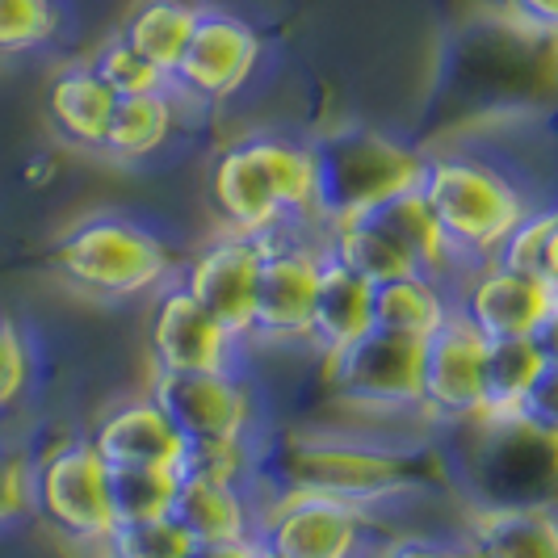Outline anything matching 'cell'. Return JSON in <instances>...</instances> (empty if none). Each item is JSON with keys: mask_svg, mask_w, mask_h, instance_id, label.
<instances>
[{"mask_svg": "<svg viewBox=\"0 0 558 558\" xmlns=\"http://www.w3.org/2000/svg\"><path fill=\"white\" fill-rule=\"evenodd\" d=\"M311 160H315V194H311L315 223L369 215L387 197L416 190L424 172V151L369 126L328 131L319 143H311Z\"/></svg>", "mask_w": 558, "mask_h": 558, "instance_id": "obj_5", "label": "cell"}, {"mask_svg": "<svg viewBox=\"0 0 558 558\" xmlns=\"http://www.w3.org/2000/svg\"><path fill=\"white\" fill-rule=\"evenodd\" d=\"M265 478L274 496H324L349 508L374 512L378 504L424 492L433 483V453L395 449L336 433H290L265 458Z\"/></svg>", "mask_w": 558, "mask_h": 558, "instance_id": "obj_1", "label": "cell"}, {"mask_svg": "<svg viewBox=\"0 0 558 558\" xmlns=\"http://www.w3.org/2000/svg\"><path fill=\"white\" fill-rule=\"evenodd\" d=\"M113 521H143V517H168V504L177 492V471L168 466H110Z\"/></svg>", "mask_w": 558, "mask_h": 558, "instance_id": "obj_28", "label": "cell"}, {"mask_svg": "<svg viewBox=\"0 0 558 558\" xmlns=\"http://www.w3.org/2000/svg\"><path fill=\"white\" fill-rule=\"evenodd\" d=\"M558 328V324H555ZM555 328L533 336H500L483 340V369H478V424H517L525 395L558 365Z\"/></svg>", "mask_w": 558, "mask_h": 558, "instance_id": "obj_16", "label": "cell"}, {"mask_svg": "<svg viewBox=\"0 0 558 558\" xmlns=\"http://www.w3.org/2000/svg\"><path fill=\"white\" fill-rule=\"evenodd\" d=\"M194 22H197V4H190V0H140L126 13L118 38L131 51H140L151 68H160L165 76H172L177 59H181L185 43H190Z\"/></svg>", "mask_w": 558, "mask_h": 558, "instance_id": "obj_26", "label": "cell"}, {"mask_svg": "<svg viewBox=\"0 0 558 558\" xmlns=\"http://www.w3.org/2000/svg\"><path fill=\"white\" fill-rule=\"evenodd\" d=\"M319 269H324V248L290 240L281 231L260 235V274H256V307H252L256 340L286 344L307 336Z\"/></svg>", "mask_w": 558, "mask_h": 558, "instance_id": "obj_12", "label": "cell"}, {"mask_svg": "<svg viewBox=\"0 0 558 558\" xmlns=\"http://www.w3.org/2000/svg\"><path fill=\"white\" fill-rule=\"evenodd\" d=\"M29 508V458L0 446V525H13Z\"/></svg>", "mask_w": 558, "mask_h": 558, "instance_id": "obj_34", "label": "cell"}, {"mask_svg": "<svg viewBox=\"0 0 558 558\" xmlns=\"http://www.w3.org/2000/svg\"><path fill=\"white\" fill-rule=\"evenodd\" d=\"M369 281L349 274L344 265H336L324 256V269L315 281V299H311V319H307V340L319 357L340 353L349 340H357L369 324Z\"/></svg>", "mask_w": 558, "mask_h": 558, "instance_id": "obj_20", "label": "cell"}, {"mask_svg": "<svg viewBox=\"0 0 558 558\" xmlns=\"http://www.w3.org/2000/svg\"><path fill=\"white\" fill-rule=\"evenodd\" d=\"M101 558H185L190 537L168 517H143V521H113L101 537Z\"/></svg>", "mask_w": 558, "mask_h": 558, "instance_id": "obj_29", "label": "cell"}, {"mask_svg": "<svg viewBox=\"0 0 558 558\" xmlns=\"http://www.w3.org/2000/svg\"><path fill=\"white\" fill-rule=\"evenodd\" d=\"M449 315H453L449 281L416 274V269L378 281L369 290V324L383 328V332L408 336V340H428Z\"/></svg>", "mask_w": 558, "mask_h": 558, "instance_id": "obj_21", "label": "cell"}, {"mask_svg": "<svg viewBox=\"0 0 558 558\" xmlns=\"http://www.w3.org/2000/svg\"><path fill=\"white\" fill-rule=\"evenodd\" d=\"M256 274H260V240L240 231H219L190 256V265L181 269V286L231 340H248Z\"/></svg>", "mask_w": 558, "mask_h": 558, "instance_id": "obj_13", "label": "cell"}, {"mask_svg": "<svg viewBox=\"0 0 558 558\" xmlns=\"http://www.w3.org/2000/svg\"><path fill=\"white\" fill-rule=\"evenodd\" d=\"M478 369H483V336L453 311L446 324L420 344L416 412L437 424L478 420Z\"/></svg>", "mask_w": 558, "mask_h": 558, "instance_id": "obj_14", "label": "cell"}, {"mask_svg": "<svg viewBox=\"0 0 558 558\" xmlns=\"http://www.w3.org/2000/svg\"><path fill=\"white\" fill-rule=\"evenodd\" d=\"M369 215L387 227V235L403 248V256L412 260L416 274H428V278H441V281L458 278L462 265H458L453 248L446 244V235H441V227L433 219L428 202L420 197V190H403V194L387 197Z\"/></svg>", "mask_w": 558, "mask_h": 558, "instance_id": "obj_22", "label": "cell"}, {"mask_svg": "<svg viewBox=\"0 0 558 558\" xmlns=\"http://www.w3.org/2000/svg\"><path fill=\"white\" fill-rule=\"evenodd\" d=\"M416 190L428 202V210L462 269L475 260H487L508 235V227L530 210L521 185L500 165L462 156V151L424 156Z\"/></svg>", "mask_w": 558, "mask_h": 558, "instance_id": "obj_3", "label": "cell"}, {"mask_svg": "<svg viewBox=\"0 0 558 558\" xmlns=\"http://www.w3.org/2000/svg\"><path fill=\"white\" fill-rule=\"evenodd\" d=\"M324 256L344 265L349 274H357L369 286L399 278V274H412V260L403 256V248L387 235V227L374 215H353V219L324 223Z\"/></svg>", "mask_w": 558, "mask_h": 558, "instance_id": "obj_24", "label": "cell"}, {"mask_svg": "<svg viewBox=\"0 0 558 558\" xmlns=\"http://www.w3.org/2000/svg\"><path fill=\"white\" fill-rule=\"evenodd\" d=\"M147 399L165 412L181 446L194 441H240L252 433V391L231 374H156Z\"/></svg>", "mask_w": 558, "mask_h": 558, "instance_id": "obj_11", "label": "cell"}, {"mask_svg": "<svg viewBox=\"0 0 558 558\" xmlns=\"http://www.w3.org/2000/svg\"><path fill=\"white\" fill-rule=\"evenodd\" d=\"M29 387V344L22 324L0 311V412L13 408Z\"/></svg>", "mask_w": 558, "mask_h": 558, "instance_id": "obj_33", "label": "cell"}, {"mask_svg": "<svg viewBox=\"0 0 558 558\" xmlns=\"http://www.w3.org/2000/svg\"><path fill=\"white\" fill-rule=\"evenodd\" d=\"M420 344L408 336L365 328L340 353L324 357V378L340 403L365 412H403L420 399Z\"/></svg>", "mask_w": 558, "mask_h": 558, "instance_id": "obj_7", "label": "cell"}, {"mask_svg": "<svg viewBox=\"0 0 558 558\" xmlns=\"http://www.w3.org/2000/svg\"><path fill=\"white\" fill-rule=\"evenodd\" d=\"M168 521L190 542H252L256 512H252L244 483L177 471V492L168 504Z\"/></svg>", "mask_w": 558, "mask_h": 558, "instance_id": "obj_18", "label": "cell"}, {"mask_svg": "<svg viewBox=\"0 0 558 558\" xmlns=\"http://www.w3.org/2000/svg\"><path fill=\"white\" fill-rule=\"evenodd\" d=\"M471 558H558L555 508L530 504H483L466 517L462 537Z\"/></svg>", "mask_w": 558, "mask_h": 558, "instance_id": "obj_19", "label": "cell"}, {"mask_svg": "<svg viewBox=\"0 0 558 558\" xmlns=\"http://www.w3.org/2000/svg\"><path fill=\"white\" fill-rule=\"evenodd\" d=\"M177 256L126 215H84L51 244V274L93 299H140L172 281Z\"/></svg>", "mask_w": 558, "mask_h": 558, "instance_id": "obj_4", "label": "cell"}, {"mask_svg": "<svg viewBox=\"0 0 558 558\" xmlns=\"http://www.w3.org/2000/svg\"><path fill=\"white\" fill-rule=\"evenodd\" d=\"M59 34L56 0H0V59L47 47Z\"/></svg>", "mask_w": 558, "mask_h": 558, "instance_id": "obj_31", "label": "cell"}, {"mask_svg": "<svg viewBox=\"0 0 558 558\" xmlns=\"http://www.w3.org/2000/svg\"><path fill=\"white\" fill-rule=\"evenodd\" d=\"M172 126H177L172 88L143 93V97H113L110 122H106V135L97 143V151L118 160V165H135V160H147L165 147Z\"/></svg>", "mask_w": 558, "mask_h": 558, "instance_id": "obj_23", "label": "cell"}, {"mask_svg": "<svg viewBox=\"0 0 558 558\" xmlns=\"http://www.w3.org/2000/svg\"><path fill=\"white\" fill-rule=\"evenodd\" d=\"M88 72L106 84L113 97H143V93H160V88H168L165 72H160V68H151L140 51H131L118 34H113L110 43H101V47L93 51Z\"/></svg>", "mask_w": 558, "mask_h": 558, "instance_id": "obj_30", "label": "cell"}, {"mask_svg": "<svg viewBox=\"0 0 558 558\" xmlns=\"http://www.w3.org/2000/svg\"><path fill=\"white\" fill-rule=\"evenodd\" d=\"M210 206L223 219V231L240 235H274L290 219H311L315 194V160L307 143H290L278 135H248L215 156Z\"/></svg>", "mask_w": 558, "mask_h": 558, "instance_id": "obj_2", "label": "cell"}, {"mask_svg": "<svg viewBox=\"0 0 558 558\" xmlns=\"http://www.w3.org/2000/svg\"><path fill=\"white\" fill-rule=\"evenodd\" d=\"M256 466L248 449V437L240 441H194V446H181V462L177 471L185 475H206V478H227V483H244Z\"/></svg>", "mask_w": 558, "mask_h": 558, "instance_id": "obj_32", "label": "cell"}, {"mask_svg": "<svg viewBox=\"0 0 558 558\" xmlns=\"http://www.w3.org/2000/svg\"><path fill=\"white\" fill-rule=\"evenodd\" d=\"M248 558H274V555H269V550H260V546H256V542H252V550H248Z\"/></svg>", "mask_w": 558, "mask_h": 558, "instance_id": "obj_38", "label": "cell"}, {"mask_svg": "<svg viewBox=\"0 0 558 558\" xmlns=\"http://www.w3.org/2000/svg\"><path fill=\"white\" fill-rule=\"evenodd\" d=\"M369 512L324 496L281 492L256 512L252 542L274 558H365L369 555Z\"/></svg>", "mask_w": 558, "mask_h": 558, "instance_id": "obj_8", "label": "cell"}, {"mask_svg": "<svg viewBox=\"0 0 558 558\" xmlns=\"http://www.w3.org/2000/svg\"><path fill=\"white\" fill-rule=\"evenodd\" d=\"M365 558H471L462 542H446V537H391L383 546H369Z\"/></svg>", "mask_w": 558, "mask_h": 558, "instance_id": "obj_35", "label": "cell"}, {"mask_svg": "<svg viewBox=\"0 0 558 558\" xmlns=\"http://www.w3.org/2000/svg\"><path fill=\"white\" fill-rule=\"evenodd\" d=\"M458 299L453 311L475 328L483 340L500 336H533L558 324V281L517 274L500 260H475L458 269Z\"/></svg>", "mask_w": 558, "mask_h": 558, "instance_id": "obj_9", "label": "cell"}, {"mask_svg": "<svg viewBox=\"0 0 558 558\" xmlns=\"http://www.w3.org/2000/svg\"><path fill=\"white\" fill-rule=\"evenodd\" d=\"M492 260H500L517 274H530V278L558 281V215L550 206L525 210L496 244Z\"/></svg>", "mask_w": 558, "mask_h": 558, "instance_id": "obj_27", "label": "cell"}, {"mask_svg": "<svg viewBox=\"0 0 558 558\" xmlns=\"http://www.w3.org/2000/svg\"><path fill=\"white\" fill-rule=\"evenodd\" d=\"M113 110V93L88 72V63L63 68L51 88H47V113L56 122V131L76 147H93L106 135V122Z\"/></svg>", "mask_w": 558, "mask_h": 558, "instance_id": "obj_25", "label": "cell"}, {"mask_svg": "<svg viewBox=\"0 0 558 558\" xmlns=\"http://www.w3.org/2000/svg\"><path fill=\"white\" fill-rule=\"evenodd\" d=\"M84 441L97 449V458L106 466H168V471H177V462H181V437L172 433L165 412L147 395L113 403L110 412H101Z\"/></svg>", "mask_w": 558, "mask_h": 558, "instance_id": "obj_17", "label": "cell"}, {"mask_svg": "<svg viewBox=\"0 0 558 558\" xmlns=\"http://www.w3.org/2000/svg\"><path fill=\"white\" fill-rule=\"evenodd\" d=\"M81 558H101V550H97V546H88V550H84Z\"/></svg>", "mask_w": 558, "mask_h": 558, "instance_id": "obj_39", "label": "cell"}, {"mask_svg": "<svg viewBox=\"0 0 558 558\" xmlns=\"http://www.w3.org/2000/svg\"><path fill=\"white\" fill-rule=\"evenodd\" d=\"M508 9L537 34H550L558 26V0H508Z\"/></svg>", "mask_w": 558, "mask_h": 558, "instance_id": "obj_36", "label": "cell"}, {"mask_svg": "<svg viewBox=\"0 0 558 558\" xmlns=\"http://www.w3.org/2000/svg\"><path fill=\"white\" fill-rule=\"evenodd\" d=\"M256 63L260 38L244 17L227 9H197L190 43L168 76V88L194 101H231L240 88H248Z\"/></svg>", "mask_w": 558, "mask_h": 558, "instance_id": "obj_10", "label": "cell"}, {"mask_svg": "<svg viewBox=\"0 0 558 558\" xmlns=\"http://www.w3.org/2000/svg\"><path fill=\"white\" fill-rule=\"evenodd\" d=\"M252 542H190L185 558H248Z\"/></svg>", "mask_w": 558, "mask_h": 558, "instance_id": "obj_37", "label": "cell"}, {"mask_svg": "<svg viewBox=\"0 0 558 558\" xmlns=\"http://www.w3.org/2000/svg\"><path fill=\"white\" fill-rule=\"evenodd\" d=\"M147 344L156 374H215L231 369L235 357V340L197 307L181 281H165L156 290Z\"/></svg>", "mask_w": 558, "mask_h": 558, "instance_id": "obj_15", "label": "cell"}, {"mask_svg": "<svg viewBox=\"0 0 558 558\" xmlns=\"http://www.w3.org/2000/svg\"><path fill=\"white\" fill-rule=\"evenodd\" d=\"M110 466L97 458L88 441H63L47 449L38 462H29V508L68 542L81 550L101 546V537L113 530Z\"/></svg>", "mask_w": 558, "mask_h": 558, "instance_id": "obj_6", "label": "cell"}]
</instances>
